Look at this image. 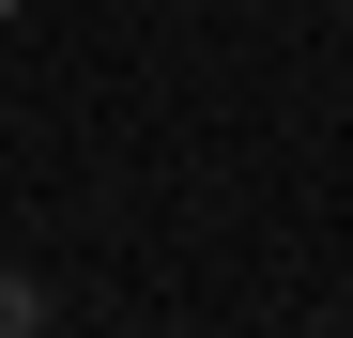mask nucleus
Returning <instances> with one entry per match:
<instances>
[{"mask_svg": "<svg viewBox=\"0 0 353 338\" xmlns=\"http://www.w3.org/2000/svg\"><path fill=\"white\" fill-rule=\"evenodd\" d=\"M31 323H46V292H31L16 261H0V338H31Z\"/></svg>", "mask_w": 353, "mask_h": 338, "instance_id": "obj_1", "label": "nucleus"}]
</instances>
